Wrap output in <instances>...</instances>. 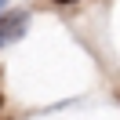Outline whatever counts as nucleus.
I'll list each match as a JSON object with an SVG mask.
<instances>
[{"label":"nucleus","mask_w":120,"mask_h":120,"mask_svg":"<svg viewBox=\"0 0 120 120\" xmlns=\"http://www.w3.org/2000/svg\"><path fill=\"white\" fill-rule=\"evenodd\" d=\"M29 26V11H8L0 18V47H8L11 40H18Z\"/></svg>","instance_id":"1"},{"label":"nucleus","mask_w":120,"mask_h":120,"mask_svg":"<svg viewBox=\"0 0 120 120\" xmlns=\"http://www.w3.org/2000/svg\"><path fill=\"white\" fill-rule=\"evenodd\" d=\"M4 4H8V0H0V8H4Z\"/></svg>","instance_id":"2"},{"label":"nucleus","mask_w":120,"mask_h":120,"mask_svg":"<svg viewBox=\"0 0 120 120\" xmlns=\"http://www.w3.org/2000/svg\"><path fill=\"white\" fill-rule=\"evenodd\" d=\"M58 4H69V0H58Z\"/></svg>","instance_id":"3"},{"label":"nucleus","mask_w":120,"mask_h":120,"mask_svg":"<svg viewBox=\"0 0 120 120\" xmlns=\"http://www.w3.org/2000/svg\"><path fill=\"white\" fill-rule=\"evenodd\" d=\"M0 105H4V98H0Z\"/></svg>","instance_id":"4"}]
</instances>
